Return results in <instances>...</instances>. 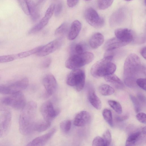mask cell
<instances>
[{"mask_svg": "<svg viewBox=\"0 0 146 146\" xmlns=\"http://www.w3.org/2000/svg\"><path fill=\"white\" fill-rule=\"evenodd\" d=\"M137 96L139 100L142 102H145V98L143 95L139 93L138 94Z\"/></svg>", "mask_w": 146, "mask_h": 146, "instance_id": "47", "label": "cell"}, {"mask_svg": "<svg viewBox=\"0 0 146 146\" xmlns=\"http://www.w3.org/2000/svg\"><path fill=\"white\" fill-rule=\"evenodd\" d=\"M71 126V122L70 120L68 119L62 121L60 124L61 130L64 133H67L70 130Z\"/></svg>", "mask_w": 146, "mask_h": 146, "instance_id": "33", "label": "cell"}, {"mask_svg": "<svg viewBox=\"0 0 146 146\" xmlns=\"http://www.w3.org/2000/svg\"><path fill=\"white\" fill-rule=\"evenodd\" d=\"M63 5L62 3H58L55 6L54 14L56 17H58L61 13L63 10Z\"/></svg>", "mask_w": 146, "mask_h": 146, "instance_id": "41", "label": "cell"}, {"mask_svg": "<svg viewBox=\"0 0 146 146\" xmlns=\"http://www.w3.org/2000/svg\"><path fill=\"white\" fill-rule=\"evenodd\" d=\"M29 83L26 77L23 78L10 84L0 86V93L4 94H13L26 89Z\"/></svg>", "mask_w": 146, "mask_h": 146, "instance_id": "7", "label": "cell"}, {"mask_svg": "<svg viewBox=\"0 0 146 146\" xmlns=\"http://www.w3.org/2000/svg\"><path fill=\"white\" fill-rule=\"evenodd\" d=\"M12 115L9 110L3 111L0 115V137H3L8 134L11 123Z\"/></svg>", "mask_w": 146, "mask_h": 146, "instance_id": "10", "label": "cell"}, {"mask_svg": "<svg viewBox=\"0 0 146 146\" xmlns=\"http://www.w3.org/2000/svg\"><path fill=\"white\" fill-rule=\"evenodd\" d=\"M127 11L124 8L120 9L113 13L111 16L110 22L112 26L120 25L125 20L127 17Z\"/></svg>", "mask_w": 146, "mask_h": 146, "instance_id": "15", "label": "cell"}, {"mask_svg": "<svg viewBox=\"0 0 146 146\" xmlns=\"http://www.w3.org/2000/svg\"><path fill=\"white\" fill-rule=\"evenodd\" d=\"M94 58V55L90 52H84L82 53L71 55L65 62L66 67L74 70L78 68L91 62Z\"/></svg>", "mask_w": 146, "mask_h": 146, "instance_id": "5", "label": "cell"}, {"mask_svg": "<svg viewBox=\"0 0 146 146\" xmlns=\"http://www.w3.org/2000/svg\"><path fill=\"white\" fill-rule=\"evenodd\" d=\"M26 1L29 15L33 20H36L40 16L37 5L33 0Z\"/></svg>", "mask_w": 146, "mask_h": 146, "instance_id": "21", "label": "cell"}, {"mask_svg": "<svg viewBox=\"0 0 146 146\" xmlns=\"http://www.w3.org/2000/svg\"><path fill=\"white\" fill-rule=\"evenodd\" d=\"M88 98L90 103L95 108L98 110L101 109L102 107L101 101L93 88H91L89 90Z\"/></svg>", "mask_w": 146, "mask_h": 146, "instance_id": "19", "label": "cell"}, {"mask_svg": "<svg viewBox=\"0 0 146 146\" xmlns=\"http://www.w3.org/2000/svg\"><path fill=\"white\" fill-rule=\"evenodd\" d=\"M93 146H104V143L102 138L100 136H97L94 139L92 142Z\"/></svg>", "mask_w": 146, "mask_h": 146, "instance_id": "39", "label": "cell"}, {"mask_svg": "<svg viewBox=\"0 0 146 146\" xmlns=\"http://www.w3.org/2000/svg\"><path fill=\"white\" fill-rule=\"evenodd\" d=\"M85 77V72L83 70L74 69L68 75L66 82L68 85L75 87L77 91L80 92L84 87Z\"/></svg>", "mask_w": 146, "mask_h": 146, "instance_id": "6", "label": "cell"}, {"mask_svg": "<svg viewBox=\"0 0 146 146\" xmlns=\"http://www.w3.org/2000/svg\"><path fill=\"white\" fill-rule=\"evenodd\" d=\"M40 112L44 119L51 122L58 114L59 111L54 107L50 101L44 103L40 108Z\"/></svg>", "mask_w": 146, "mask_h": 146, "instance_id": "9", "label": "cell"}, {"mask_svg": "<svg viewBox=\"0 0 146 146\" xmlns=\"http://www.w3.org/2000/svg\"><path fill=\"white\" fill-rule=\"evenodd\" d=\"M125 0V1H131L132 0Z\"/></svg>", "mask_w": 146, "mask_h": 146, "instance_id": "49", "label": "cell"}, {"mask_svg": "<svg viewBox=\"0 0 146 146\" xmlns=\"http://www.w3.org/2000/svg\"></svg>", "mask_w": 146, "mask_h": 146, "instance_id": "51", "label": "cell"}, {"mask_svg": "<svg viewBox=\"0 0 146 146\" xmlns=\"http://www.w3.org/2000/svg\"><path fill=\"white\" fill-rule=\"evenodd\" d=\"M79 0H67V4L70 7L75 6L78 3Z\"/></svg>", "mask_w": 146, "mask_h": 146, "instance_id": "44", "label": "cell"}, {"mask_svg": "<svg viewBox=\"0 0 146 146\" xmlns=\"http://www.w3.org/2000/svg\"><path fill=\"white\" fill-rule=\"evenodd\" d=\"M146 79L145 78H139L136 80V84L140 88L145 91Z\"/></svg>", "mask_w": 146, "mask_h": 146, "instance_id": "38", "label": "cell"}, {"mask_svg": "<svg viewBox=\"0 0 146 146\" xmlns=\"http://www.w3.org/2000/svg\"><path fill=\"white\" fill-rule=\"evenodd\" d=\"M104 78L106 82L112 84L117 88H122L124 87L122 81L117 76L113 74L104 76Z\"/></svg>", "mask_w": 146, "mask_h": 146, "instance_id": "22", "label": "cell"}, {"mask_svg": "<svg viewBox=\"0 0 146 146\" xmlns=\"http://www.w3.org/2000/svg\"><path fill=\"white\" fill-rule=\"evenodd\" d=\"M82 27L80 22L77 20L74 21L72 24L68 35L70 40L75 39L78 35Z\"/></svg>", "mask_w": 146, "mask_h": 146, "instance_id": "17", "label": "cell"}, {"mask_svg": "<svg viewBox=\"0 0 146 146\" xmlns=\"http://www.w3.org/2000/svg\"><path fill=\"white\" fill-rule=\"evenodd\" d=\"M19 3L24 12L27 15H29L26 0H18Z\"/></svg>", "mask_w": 146, "mask_h": 146, "instance_id": "40", "label": "cell"}, {"mask_svg": "<svg viewBox=\"0 0 146 146\" xmlns=\"http://www.w3.org/2000/svg\"><path fill=\"white\" fill-rule=\"evenodd\" d=\"M137 119L140 122L145 124L146 123L145 113L142 112H138L136 115Z\"/></svg>", "mask_w": 146, "mask_h": 146, "instance_id": "42", "label": "cell"}, {"mask_svg": "<svg viewBox=\"0 0 146 146\" xmlns=\"http://www.w3.org/2000/svg\"><path fill=\"white\" fill-rule=\"evenodd\" d=\"M61 38L60 37L44 46H42L40 50L36 54V55L40 56H44L55 51L62 44Z\"/></svg>", "mask_w": 146, "mask_h": 146, "instance_id": "11", "label": "cell"}, {"mask_svg": "<svg viewBox=\"0 0 146 146\" xmlns=\"http://www.w3.org/2000/svg\"><path fill=\"white\" fill-rule=\"evenodd\" d=\"M43 84L46 90L45 96H51L56 91L57 87L56 81L52 74L46 75L43 79Z\"/></svg>", "mask_w": 146, "mask_h": 146, "instance_id": "12", "label": "cell"}, {"mask_svg": "<svg viewBox=\"0 0 146 146\" xmlns=\"http://www.w3.org/2000/svg\"><path fill=\"white\" fill-rule=\"evenodd\" d=\"M108 103L109 106L117 113L120 114L122 113V106L119 102L115 100H110L108 101Z\"/></svg>", "mask_w": 146, "mask_h": 146, "instance_id": "31", "label": "cell"}, {"mask_svg": "<svg viewBox=\"0 0 146 146\" xmlns=\"http://www.w3.org/2000/svg\"><path fill=\"white\" fill-rule=\"evenodd\" d=\"M37 104L33 101L27 103L22 109L19 119V130L24 135H28L34 131Z\"/></svg>", "mask_w": 146, "mask_h": 146, "instance_id": "2", "label": "cell"}, {"mask_svg": "<svg viewBox=\"0 0 146 146\" xmlns=\"http://www.w3.org/2000/svg\"><path fill=\"white\" fill-rule=\"evenodd\" d=\"M84 0L86 1H89L91 0Z\"/></svg>", "mask_w": 146, "mask_h": 146, "instance_id": "50", "label": "cell"}, {"mask_svg": "<svg viewBox=\"0 0 146 146\" xmlns=\"http://www.w3.org/2000/svg\"><path fill=\"white\" fill-rule=\"evenodd\" d=\"M100 93L102 95L106 96L112 95L114 92V89L111 86L106 84L101 85L99 88Z\"/></svg>", "mask_w": 146, "mask_h": 146, "instance_id": "27", "label": "cell"}, {"mask_svg": "<svg viewBox=\"0 0 146 146\" xmlns=\"http://www.w3.org/2000/svg\"><path fill=\"white\" fill-rule=\"evenodd\" d=\"M69 29L68 24L66 23H63L56 30L55 34L56 36H62L67 33Z\"/></svg>", "mask_w": 146, "mask_h": 146, "instance_id": "30", "label": "cell"}, {"mask_svg": "<svg viewBox=\"0 0 146 146\" xmlns=\"http://www.w3.org/2000/svg\"><path fill=\"white\" fill-rule=\"evenodd\" d=\"M115 37L127 44L131 42L133 38L132 30L127 28H119L115 31Z\"/></svg>", "mask_w": 146, "mask_h": 146, "instance_id": "13", "label": "cell"}, {"mask_svg": "<svg viewBox=\"0 0 146 146\" xmlns=\"http://www.w3.org/2000/svg\"><path fill=\"white\" fill-rule=\"evenodd\" d=\"M55 6V5L54 4L50 5L46 12L44 17L49 20L53 15L54 11Z\"/></svg>", "mask_w": 146, "mask_h": 146, "instance_id": "36", "label": "cell"}, {"mask_svg": "<svg viewBox=\"0 0 146 146\" xmlns=\"http://www.w3.org/2000/svg\"><path fill=\"white\" fill-rule=\"evenodd\" d=\"M44 0H38V4H39L42 2Z\"/></svg>", "mask_w": 146, "mask_h": 146, "instance_id": "48", "label": "cell"}, {"mask_svg": "<svg viewBox=\"0 0 146 146\" xmlns=\"http://www.w3.org/2000/svg\"><path fill=\"white\" fill-rule=\"evenodd\" d=\"M140 53L142 56L146 59V47H143L140 50Z\"/></svg>", "mask_w": 146, "mask_h": 146, "instance_id": "46", "label": "cell"}, {"mask_svg": "<svg viewBox=\"0 0 146 146\" xmlns=\"http://www.w3.org/2000/svg\"><path fill=\"white\" fill-rule=\"evenodd\" d=\"M103 140L104 146H109L111 141V136L110 131L107 130L103 134L102 137Z\"/></svg>", "mask_w": 146, "mask_h": 146, "instance_id": "34", "label": "cell"}, {"mask_svg": "<svg viewBox=\"0 0 146 146\" xmlns=\"http://www.w3.org/2000/svg\"><path fill=\"white\" fill-rule=\"evenodd\" d=\"M51 122L44 119L36 121L35 125L34 131L40 132L46 130L50 126Z\"/></svg>", "mask_w": 146, "mask_h": 146, "instance_id": "24", "label": "cell"}, {"mask_svg": "<svg viewBox=\"0 0 146 146\" xmlns=\"http://www.w3.org/2000/svg\"><path fill=\"white\" fill-rule=\"evenodd\" d=\"M126 45V43L115 37L108 40L105 44L104 47L106 50L110 51L125 46Z\"/></svg>", "mask_w": 146, "mask_h": 146, "instance_id": "18", "label": "cell"}, {"mask_svg": "<svg viewBox=\"0 0 146 146\" xmlns=\"http://www.w3.org/2000/svg\"><path fill=\"white\" fill-rule=\"evenodd\" d=\"M103 117L108 123L111 127L113 126L112 113L111 111L107 108L104 109L102 113Z\"/></svg>", "mask_w": 146, "mask_h": 146, "instance_id": "29", "label": "cell"}, {"mask_svg": "<svg viewBox=\"0 0 146 146\" xmlns=\"http://www.w3.org/2000/svg\"><path fill=\"white\" fill-rule=\"evenodd\" d=\"M42 46H40L30 50L20 52L17 54V58H23L36 54L40 49Z\"/></svg>", "mask_w": 146, "mask_h": 146, "instance_id": "28", "label": "cell"}, {"mask_svg": "<svg viewBox=\"0 0 146 146\" xmlns=\"http://www.w3.org/2000/svg\"><path fill=\"white\" fill-rule=\"evenodd\" d=\"M130 98L133 102L135 111L139 112L141 110V106L138 100L132 95L130 96Z\"/></svg>", "mask_w": 146, "mask_h": 146, "instance_id": "37", "label": "cell"}, {"mask_svg": "<svg viewBox=\"0 0 146 146\" xmlns=\"http://www.w3.org/2000/svg\"><path fill=\"white\" fill-rule=\"evenodd\" d=\"M25 97L19 92L7 97L0 98V111L8 110L9 108L22 110L26 104Z\"/></svg>", "mask_w": 146, "mask_h": 146, "instance_id": "4", "label": "cell"}, {"mask_svg": "<svg viewBox=\"0 0 146 146\" xmlns=\"http://www.w3.org/2000/svg\"><path fill=\"white\" fill-rule=\"evenodd\" d=\"M112 55L107 56L96 62L91 69L92 75L99 78L113 74L116 69L115 64L113 61Z\"/></svg>", "mask_w": 146, "mask_h": 146, "instance_id": "3", "label": "cell"}, {"mask_svg": "<svg viewBox=\"0 0 146 146\" xmlns=\"http://www.w3.org/2000/svg\"><path fill=\"white\" fill-rule=\"evenodd\" d=\"M17 58V54L0 56V63L11 62Z\"/></svg>", "mask_w": 146, "mask_h": 146, "instance_id": "35", "label": "cell"}, {"mask_svg": "<svg viewBox=\"0 0 146 146\" xmlns=\"http://www.w3.org/2000/svg\"><path fill=\"white\" fill-rule=\"evenodd\" d=\"M85 46L82 43H78L72 44L70 48L71 55L82 53L84 52Z\"/></svg>", "mask_w": 146, "mask_h": 146, "instance_id": "26", "label": "cell"}, {"mask_svg": "<svg viewBox=\"0 0 146 146\" xmlns=\"http://www.w3.org/2000/svg\"><path fill=\"white\" fill-rule=\"evenodd\" d=\"M104 41L103 35L100 33H94L90 38L89 44L90 47L93 49H96L100 46Z\"/></svg>", "mask_w": 146, "mask_h": 146, "instance_id": "20", "label": "cell"}, {"mask_svg": "<svg viewBox=\"0 0 146 146\" xmlns=\"http://www.w3.org/2000/svg\"><path fill=\"white\" fill-rule=\"evenodd\" d=\"M123 70L124 82L129 87L134 86L139 76L145 72L139 58L133 53L129 54L126 58Z\"/></svg>", "mask_w": 146, "mask_h": 146, "instance_id": "1", "label": "cell"}, {"mask_svg": "<svg viewBox=\"0 0 146 146\" xmlns=\"http://www.w3.org/2000/svg\"><path fill=\"white\" fill-rule=\"evenodd\" d=\"M90 119L89 113L85 110L82 111L75 115L73 121L74 124L77 127H82L86 125Z\"/></svg>", "mask_w": 146, "mask_h": 146, "instance_id": "16", "label": "cell"}, {"mask_svg": "<svg viewBox=\"0 0 146 146\" xmlns=\"http://www.w3.org/2000/svg\"><path fill=\"white\" fill-rule=\"evenodd\" d=\"M142 133H143L141 130V131H138L131 133L127 138L125 145L127 146L135 145L141 139Z\"/></svg>", "mask_w": 146, "mask_h": 146, "instance_id": "23", "label": "cell"}, {"mask_svg": "<svg viewBox=\"0 0 146 146\" xmlns=\"http://www.w3.org/2000/svg\"><path fill=\"white\" fill-rule=\"evenodd\" d=\"M48 21L49 20L44 17L38 23L30 29L28 33L32 34L39 31L47 25Z\"/></svg>", "mask_w": 146, "mask_h": 146, "instance_id": "25", "label": "cell"}, {"mask_svg": "<svg viewBox=\"0 0 146 146\" xmlns=\"http://www.w3.org/2000/svg\"><path fill=\"white\" fill-rule=\"evenodd\" d=\"M51 60L50 58H47L42 63V67L44 68L48 67L50 65Z\"/></svg>", "mask_w": 146, "mask_h": 146, "instance_id": "43", "label": "cell"}, {"mask_svg": "<svg viewBox=\"0 0 146 146\" xmlns=\"http://www.w3.org/2000/svg\"><path fill=\"white\" fill-rule=\"evenodd\" d=\"M128 118V116L126 115L118 116L115 117V119L117 121L121 122L126 120Z\"/></svg>", "mask_w": 146, "mask_h": 146, "instance_id": "45", "label": "cell"}, {"mask_svg": "<svg viewBox=\"0 0 146 146\" xmlns=\"http://www.w3.org/2000/svg\"><path fill=\"white\" fill-rule=\"evenodd\" d=\"M56 130L55 128H52L47 133L37 137L33 139L28 143L27 145L35 146L44 145L54 135Z\"/></svg>", "mask_w": 146, "mask_h": 146, "instance_id": "14", "label": "cell"}, {"mask_svg": "<svg viewBox=\"0 0 146 146\" xmlns=\"http://www.w3.org/2000/svg\"><path fill=\"white\" fill-rule=\"evenodd\" d=\"M114 0H98L97 6L100 9L104 10L109 7Z\"/></svg>", "mask_w": 146, "mask_h": 146, "instance_id": "32", "label": "cell"}, {"mask_svg": "<svg viewBox=\"0 0 146 146\" xmlns=\"http://www.w3.org/2000/svg\"><path fill=\"white\" fill-rule=\"evenodd\" d=\"M84 17L87 22L96 28H100L104 24V20L100 17L96 10L91 7L87 9L84 12Z\"/></svg>", "mask_w": 146, "mask_h": 146, "instance_id": "8", "label": "cell"}]
</instances>
